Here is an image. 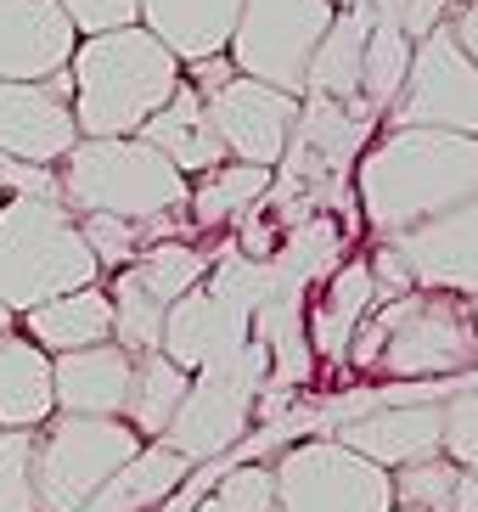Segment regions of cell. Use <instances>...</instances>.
Returning a JSON list of instances; mask_svg holds the SVG:
<instances>
[{
    "mask_svg": "<svg viewBox=\"0 0 478 512\" xmlns=\"http://www.w3.org/2000/svg\"><path fill=\"white\" fill-rule=\"evenodd\" d=\"M0 203H6V197H0Z\"/></svg>",
    "mask_w": 478,
    "mask_h": 512,
    "instance_id": "ab89813d",
    "label": "cell"
},
{
    "mask_svg": "<svg viewBox=\"0 0 478 512\" xmlns=\"http://www.w3.org/2000/svg\"><path fill=\"white\" fill-rule=\"evenodd\" d=\"M394 512H417V507H394Z\"/></svg>",
    "mask_w": 478,
    "mask_h": 512,
    "instance_id": "74e56055",
    "label": "cell"
},
{
    "mask_svg": "<svg viewBox=\"0 0 478 512\" xmlns=\"http://www.w3.org/2000/svg\"><path fill=\"white\" fill-rule=\"evenodd\" d=\"M344 361L366 377H389V383H428V377L462 383V377L478 372L473 299L428 293V287L383 299L355 327Z\"/></svg>",
    "mask_w": 478,
    "mask_h": 512,
    "instance_id": "7a4b0ae2",
    "label": "cell"
},
{
    "mask_svg": "<svg viewBox=\"0 0 478 512\" xmlns=\"http://www.w3.org/2000/svg\"><path fill=\"white\" fill-rule=\"evenodd\" d=\"M332 12H338L332 0H242L225 57L242 79H259L270 91L304 102L310 57L321 46V34L332 29Z\"/></svg>",
    "mask_w": 478,
    "mask_h": 512,
    "instance_id": "ba28073f",
    "label": "cell"
},
{
    "mask_svg": "<svg viewBox=\"0 0 478 512\" xmlns=\"http://www.w3.org/2000/svg\"><path fill=\"white\" fill-rule=\"evenodd\" d=\"M96 282H102V271L79 237V220L62 203H40V197L0 203V304L17 321Z\"/></svg>",
    "mask_w": 478,
    "mask_h": 512,
    "instance_id": "5b68a950",
    "label": "cell"
},
{
    "mask_svg": "<svg viewBox=\"0 0 478 512\" xmlns=\"http://www.w3.org/2000/svg\"><path fill=\"white\" fill-rule=\"evenodd\" d=\"M473 327H478V299H473Z\"/></svg>",
    "mask_w": 478,
    "mask_h": 512,
    "instance_id": "8d00e7d4",
    "label": "cell"
},
{
    "mask_svg": "<svg viewBox=\"0 0 478 512\" xmlns=\"http://www.w3.org/2000/svg\"><path fill=\"white\" fill-rule=\"evenodd\" d=\"M209 265H214L209 248H192L186 237H175V242H152V248H141V254H135V265H124V271H130L135 282H141L152 299L169 310V304L186 299L192 287H203Z\"/></svg>",
    "mask_w": 478,
    "mask_h": 512,
    "instance_id": "83f0119b",
    "label": "cell"
},
{
    "mask_svg": "<svg viewBox=\"0 0 478 512\" xmlns=\"http://www.w3.org/2000/svg\"><path fill=\"white\" fill-rule=\"evenodd\" d=\"M74 46L57 0H0V85H45L74 62Z\"/></svg>",
    "mask_w": 478,
    "mask_h": 512,
    "instance_id": "5bb4252c",
    "label": "cell"
},
{
    "mask_svg": "<svg viewBox=\"0 0 478 512\" xmlns=\"http://www.w3.org/2000/svg\"><path fill=\"white\" fill-rule=\"evenodd\" d=\"M377 310V287L366 271V254L344 259L327 282H315V299L304 304V344L315 361H344L355 327Z\"/></svg>",
    "mask_w": 478,
    "mask_h": 512,
    "instance_id": "e0dca14e",
    "label": "cell"
},
{
    "mask_svg": "<svg viewBox=\"0 0 478 512\" xmlns=\"http://www.w3.org/2000/svg\"><path fill=\"white\" fill-rule=\"evenodd\" d=\"M332 6H344V0H332Z\"/></svg>",
    "mask_w": 478,
    "mask_h": 512,
    "instance_id": "f35d334b",
    "label": "cell"
},
{
    "mask_svg": "<svg viewBox=\"0 0 478 512\" xmlns=\"http://www.w3.org/2000/svg\"><path fill=\"white\" fill-rule=\"evenodd\" d=\"M327 439H338L360 462L400 473L411 462L445 451V400H394V406H366L355 417L332 422Z\"/></svg>",
    "mask_w": 478,
    "mask_h": 512,
    "instance_id": "7c38bea8",
    "label": "cell"
},
{
    "mask_svg": "<svg viewBox=\"0 0 478 512\" xmlns=\"http://www.w3.org/2000/svg\"><path fill=\"white\" fill-rule=\"evenodd\" d=\"M242 0H141V29L180 62L192 68L203 57H225L237 34Z\"/></svg>",
    "mask_w": 478,
    "mask_h": 512,
    "instance_id": "ac0fdd59",
    "label": "cell"
},
{
    "mask_svg": "<svg viewBox=\"0 0 478 512\" xmlns=\"http://www.w3.org/2000/svg\"><path fill=\"white\" fill-rule=\"evenodd\" d=\"M57 203L74 220L107 214V220H130V226H158V220L186 214L192 181L169 158H158L141 136L79 141L57 164Z\"/></svg>",
    "mask_w": 478,
    "mask_h": 512,
    "instance_id": "277c9868",
    "label": "cell"
},
{
    "mask_svg": "<svg viewBox=\"0 0 478 512\" xmlns=\"http://www.w3.org/2000/svg\"><path fill=\"white\" fill-rule=\"evenodd\" d=\"M411 51H417V40H411L400 23H389V17H377V12H372L366 57H360V102L372 107L377 119H383V113L400 102L405 74H411Z\"/></svg>",
    "mask_w": 478,
    "mask_h": 512,
    "instance_id": "4316f807",
    "label": "cell"
},
{
    "mask_svg": "<svg viewBox=\"0 0 478 512\" xmlns=\"http://www.w3.org/2000/svg\"><path fill=\"white\" fill-rule=\"evenodd\" d=\"M0 197H40V203H57V169L0 158Z\"/></svg>",
    "mask_w": 478,
    "mask_h": 512,
    "instance_id": "d6a6232c",
    "label": "cell"
},
{
    "mask_svg": "<svg viewBox=\"0 0 478 512\" xmlns=\"http://www.w3.org/2000/svg\"><path fill=\"white\" fill-rule=\"evenodd\" d=\"M0 512H40L34 434H0Z\"/></svg>",
    "mask_w": 478,
    "mask_h": 512,
    "instance_id": "4dcf8cb0",
    "label": "cell"
},
{
    "mask_svg": "<svg viewBox=\"0 0 478 512\" xmlns=\"http://www.w3.org/2000/svg\"><path fill=\"white\" fill-rule=\"evenodd\" d=\"M445 29L456 34V46H462V51H467V62L478 68V0H462V6H456V12L445 17Z\"/></svg>",
    "mask_w": 478,
    "mask_h": 512,
    "instance_id": "836d02e7",
    "label": "cell"
},
{
    "mask_svg": "<svg viewBox=\"0 0 478 512\" xmlns=\"http://www.w3.org/2000/svg\"><path fill=\"white\" fill-rule=\"evenodd\" d=\"M276 169H254V164H231L225 158L220 169H209L203 181H192V203H186V220L197 231H220V226H237L242 214L254 209L259 197L270 192Z\"/></svg>",
    "mask_w": 478,
    "mask_h": 512,
    "instance_id": "d4e9b609",
    "label": "cell"
},
{
    "mask_svg": "<svg viewBox=\"0 0 478 512\" xmlns=\"http://www.w3.org/2000/svg\"><path fill=\"white\" fill-rule=\"evenodd\" d=\"M349 186L366 231L394 242L478 192V141L445 130H389L360 152Z\"/></svg>",
    "mask_w": 478,
    "mask_h": 512,
    "instance_id": "6da1fadb",
    "label": "cell"
},
{
    "mask_svg": "<svg viewBox=\"0 0 478 512\" xmlns=\"http://www.w3.org/2000/svg\"><path fill=\"white\" fill-rule=\"evenodd\" d=\"M209 107V124L220 136L225 158L231 164H254V169H276L282 164L287 141H293V124H299V102L282 91H270L259 79H225L214 96H203Z\"/></svg>",
    "mask_w": 478,
    "mask_h": 512,
    "instance_id": "8fae6325",
    "label": "cell"
},
{
    "mask_svg": "<svg viewBox=\"0 0 478 512\" xmlns=\"http://www.w3.org/2000/svg\"><path fill=\"white\" fill-rule=\"evenodd\" d=\"M141 141H147L158 158H169L186 181H203L209 169L225 164V147H220V136H214V124H209V107H203V96H197L186 79H180L175 96L141 124Z\"/></svg>",
    "mask_w": 478,
    "mask_h": 512,
    "instance_id": "d6986e66",
    "label": "cell"
},
{
    "mask_svg": "<svg viewBox=\"0 0 478 512\" xmlns=\"http://www.w3.org/2000/svg\"><path fill=\"white\" fill-rule=\"evenodd\" d=\"M186 389H192V377L180 372L169 355H158V349H152V355H135L130 400H124V422H130V428L147 439V445H158V439L169 434V422H175Z\"/></svg>",
    "mask_w": 478,
    "mask_h": 512,
    "instance_id": "cb8c5ba5",
    "label": "cell"
},
{
    "mask_svg": "<svg viewBox=\"0 0 478 512\" xmlns=\"http://www.w3.org/2000/svg\"><path fill=\"white\" fill-rule=\"evenodd\" d=\"M68 79H74L79 141H119V136H141V124L175 96L180 62L135 23V29L119 34L79 40Z\"/></svg>",
    "mask_w": 478,
    "mask_h": 512,
    "instance_id": "3957f363",
    "label": "cell"
},
{
    "mask_svg": "<svg viewBox=\"0 0 478 512\" xmlns=\"http://www.w3.org/2000/svg\"><path fill=\"white\" fill-rule=\"evenodd\" d=\"M270 484V512H394L389 473L327 434L287 445L270 462Z\"/></svg>",
    "mask_w": 478,
    "mask_h": 512,
    "instance_id": "9c48e42d",
    "label": "cell"
},
{
    "mask_svg": "<svg viewBox=\"0 0 478 512\" xmlns=\"http://www.w3.org/2000/svg\"><path fill=\"white\" fill-rule=\"evenodd\" d=\"M17 332H23L29 344H40L51 361H57V355H74V349L113 344V299H107V282L62 293V299L29 310V316L17 321Z\"/></svg>",
    "mask_w": 478,
    "mask_h": 512,
    "instance_id": "44dd1931",
    "label": "cell"
},
{
    "mask_svg": "<svg viewBox=\"0 0 478 512\" xmlns=\"http://www.w3.org/2000/svg\"><path fill=\"white\" fill-rule=\"evenodd\" d=\"M79 147L74 107L45 85H0V158L57 169Z\"/></svg>",
    "mask_w": 478,
    "mask_h": 512,
    "instance_id": "9a60e30c",
    "label": "cell"
},
{
    "mask_svg": "<svg viewBox=\"0 0 478 512\" xmlns=\"http://www.w3.org/2000/svg\"><path fill=\"white\" fill-rule=\"evenodd\" d=\"M389 248L405 259L417 287L478 299V192L462 197L456 209H445L439 220H428V226L394 237Z\"/></svg>",
    "mask_w": 478,
    "mask_h": 512,
    "instance_id": "4fadbf2b",
    "label": "cell"
},
{
    "mask_svg": "<svg viewBox=\"0 0 478 512\" xmlns=\"http://www.w3.org/2000/svg\"><path fill=\"white\" fill-rule=\"evenodd\" d=\"M383 119H389V130H445V136L478 141V68L467 62V51L456 46L445 23L417 40L405 91Z\"/></svg>",
    "mask_w": 478,
    "mask_h": 512,
    "instance_id": "30bf717a",
    "label": "cell"
},
{
    "mask_svg": "<svg viewBox=\"0 0 478 512\" xmlns=\"http://www.w3.org/2000/svg\"><path fill=\"white\" fill-rule=\"evenodd\" d=\"M130 372H135V355H124L119 344H96V349L57 355V361H51L57 417H124Z\"/></svg>",
    "mask_w": 478,
    "mask_h": 512,
    "instance_id": "2e32d148",
    "label": "cell"
},
{
    "mask_svg": "<svg viewBox=\"0 0 478 512\" xmlns=\"http://www.w3.org/2000/svg\"><path fill=\"white\" fill-rule=\"evenodd\" d=\"M62 17L74 23L79 40H96V34H119L141 23V0H57Z\"/></svg>",
    "mask_w": 478,
    "mask_h": 512,
    "instance_id": "1f68e13d",
    "label": "cell"
},
{
    "mask_svg": "<svg viewBox=\"0 0 478 512\" xmlns=\"http://www.w3.org/2000/svg\"><path fill=\"white\" fill-rule=\"evenodd\" d=\"M265 383H270V349L259 338H248L231 361L192 372V389H186V400H180L175 422H169V434L158 445H169L192 467L231 456L248 439V428H254Z\"/></svg>",
    "mask_w": 478,
    "mask_h": 512,
    "instance_id": "8992f818",
    "label": "cell"
},
{
    "mask_svg": "<svg viewBox=\"0 0 478 512\" xmlns=\"http://www.w3.org/2000/svg\"><path fill=\"white\" fill-rule=\"evenodd\" d=\"M394 484V507H417V512H478V479L467 467H456L445 451L428 462H411L400 473H389Z\"/></svg>",
    "mask_w": 478,
    "mask_h": 512,
    "instance_id": "484cf974",
    "label": "cell"
},
{
    "mask_svg": "<svg viewBox=\"0 0 478 512\" xmlns=\"http://www.w3.org/2000/svg\"><path fill=\"white\" fill-rule=\"evenodd\" d=\"M57 417L51 394V355L23 332L0 338V434H40Z\"/></svg>",
    "mask_w": 478,
    "mask_h": 512,
    "instance_id": "ffe728a7",
    "label": "cell"
},
{
    "mask_svg": "<svg viewBox=\"0 0 478 512\" xmlns=\"http://www.w3.org/2000/svg\"><path fill=\"white\" fill-rule=\"evenodd\" d=\"M107 299H113V344H119L124 355H152L158 338H164V316H169V310L152 299L130 271H119L113 282H107Z\"/></svg>",
    "mask_w": 478,
    "mask_h": 512,
    "instance_id": "f1b7e54d",
    "label": "cell"
},
{
    "mask_svg": "<svg viewBox=\"0 0 478 512\" xmlns=\"http://www.w3.org/2000/svg\"><path fill=\"white\" fill-rule=\"evenodd\" d=\"M186 473H192V462L175 456L169 445H141V456L124 462L119 473L96 490V501H90L85 512H158L180 484H186Z\"/></svg>",
    "mask_w": 478,
    "mask_h": 512,
    "instance_id": "603a6c76",
    "label": "cell"
},
{
    "mask_svg": "<svg viewBox=\"0 0 478 512\" xmlns=\"http://www.w3.org/2000/svg\"><path fill=\"white\" fill-rule=\"evenodd\" d=\"M445 456L478 479V372L445 394Z\"/></svg>",
    "mask_w": 478,
    "mask_h": 512,
    "instance_id": "f546056e",
    "label": "cell"
},
{
    "mask_svg": "<svg viewBox=\"0 0 478 512\" xmlns=\"http://www.w3.org/2000/svg\"><path fill=\"white\" fill-rule=\"evenodd\" d=\"M6 332H17V316L6 310V304H0V338H6Z\"/></svg>",
    "mask_w": 478,
    "mask_h": 512,
    "instance_id": "d590c367",
    "label": "cell"
},
{
    "mask_svg": "<svg viewBox=\"0 0 478 512\" xmlns=\"http://www.w3.org/2000/svg\"><path fill=\"white\" fill-rule=\"evenodd\" d=\"M192 512H231V507H225V501L220 496H203V501H197V507Z\"/></svg>",
    "mask_w": 478,
    "mask_h": 512,
    "instance_id": "e575fe53",
    "label": "cell"
},
{
    "mask_svg": "<svg viewBox=\"0 0 478 512\" xmlns=\"http://www.w3.org/2000/svg\"><path fill=\"white\" fill-rule=\"evenodd\" d=\"M366 34H372V6L366 0H344L332 12V29L321 34V46L310 57V85H304V96H315V102H360Z\"/></svg>",
    "mask_w": 478,
    "mask_h": 512,
    "instance_id": "7402d4cb",
    "label": "cell"
},
{
    "mask_svg": "<svg viewBox=\"0 0 478 512\" xmlns=\"http://www.w3.org/2000/svg\"><path fill=\"white\" fill-rule=\"evenodd\" d=\"M147 439L124 417H51L34 434V490L40 512H85Z\"/></svg>",
    "mask_w": 478,
    "mask_h": 512,
    "instance_id": "52a82bcc",
    "label": "cell"
}]
</instances>
